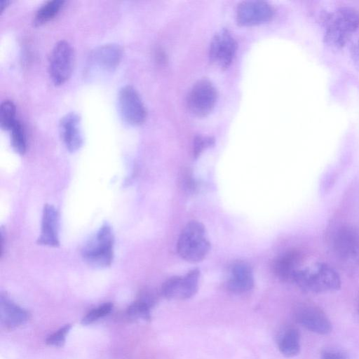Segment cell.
<instances>
[{
    "label": "cell",
    "mask_w": 359,
    "mask_h": 359,
    "mask_svg": "<svg viewBox=\"0 0 359 359\" xmlns=\"http://www.w3.org/2000/svg\"><path fill=\"white\" fill-rule=\"evenodd\" d=\"M325 42L335 48L343 47L359 27V12L351 6H341L324 17Z\"/></svg>",
    "instance_id": "1"
},
{
    "label": "cell",
    "mask_w": 359,
    "mask_h": 359,
    "mask_svg": "<svg viewBox=\"0 0 359 359\" xmlns=\"http://www.w3.org/2000/svg\"><path fill=\"white\" fill-rule=\"evenodd\" d=\"M90 56L92 65L99 70L111 72L119 65L123 50L118 44L108 43L97 48Z\"/></svg>",
    "instance_id": "16"
},
{
    "label": "cell",
    "mask_w": 359,
    "mask_h": 359,
    "mask_svg": "<svg viewBox=\"0 0 359 359\" xmlns=\"http://www.w3.org/2000/svg\"><path fill=\"white\" fill-rule=\"evenodd\" d=\"M200 271L192 269L183 276H172L162 285L161 294L167 299H187L194 296L198 288Z\"/></svg>",
    "instance_id": "9"
},
{
    "label": "cell",
    "mask_w": 359,
    "mask_h": 359,
    "mask_svg": "<svg viewBox=\"0 0 359 359\" xmlns=\"http://www.w3.org/2000/svg\"><path fill=\"white\" fill-rule=\"evenodd\" d=\"M74 50L65 40L58 41L53 47L49 60V73L55 85L65 83L70 77L74 65Z\"/></svg>",
    "instance_id": "6"
},
{
    "label": "cell",
    "mask_w": 359,
    "mask_h": 359,
    "mask_svg": "<svg viewBox=\"0 0 359 359\" xmlns=\"http://www.w3.org/2000/svg\"><path fill=\"white\" fill-rule=\"evenodd\" d=\"M114 236L111 226L104 224L82 250V255L90 264L106 267L113 260Z\"/></svg>",
    "instance_id": "4"
},
{
    "label": "cell",
    "mask_w": 359,
    "mask_h": 359,
    "mask_svg": "<svg viewBox=\"0 0 359 359\" xmlns=\"http://www.w3.org/2000/svg\"><path fill=\"white\" fill-rule=\"evenodd\" d=\"M217 96V90L209 80H199L192 86L188 94L189 109L197 116H205L214 108Z\"/></svg>",
    "instance_id": "7"
},
{
    "label": "cell",
    "mask_w": 359,
    "mask_h": 359,
    "mask_svg": "<svg viewBox=\"0 0 359 359\" xmlns=\"http://www.w3.org/2000/svg\"><path fill=\"white\" fill-rule=\"evenodd\" d=\"M9 131L13 149L16 153L24 154L27 149V141L23 126L17 120Z\"/></svg>",
    "instance_id": "22"
},
{
    "label": "cell",
    "mask_w": 359,
    "mask_h": 359,
    "mask_svg": "<svg viewBox=\"0 0 359 359\" xmlns=\"http://www.w3.org/2000/svg\"><path fill=\"white\" fill-rule=\"evenodd\" d=\"M322 359H348V357L342 351L329 350L323 353Z\"/></svg>",
    "instance_id": "27"
},
{
    "label": "cell",
    "mask_w": 359,
    "mask_h": 359,
    "mask_svg": "<svg viewBox=\"0 0 359 359\" xmlns=\"http://www.w3.org/2000/svg\"><path fill=\"white\" fill-rule=\"evenodd\" d=\"M155 297L150 292H144L142 297L132 303L127 309V314L133 319H151V309L154 304Z\"/></svg>",
    "instance_id": "20"
},
{
    "label": "cell",
    "mask_w": 359,
    "mask_h": 359,
    "mask_svg": "<svg viewBox=\"0 0 359 359\" xmlns=\"http://www.w3.org/2000/svg\"><path fill=\"white\" fill-rule=\"evenodd\" d=\"M58 229V212L54 206L46 204L43 210L41 233L38 238V243L57 247L59 245Z\"/></svg>",
    "instance_id": "15"
},
{
    "label": "cell",
    "mask_w": 359,
    "mask_h": 359,
    "mask_svg": "<svg viewBox=\"0 0 359 359\" xmlns=\"http://www.w3.org/2000/svg\"><path fill=\"white\" fill-rule=\"evenodd\" d=\"M210 248V244L203 224L197 221L187 223L177 243L179 255L189 262L196 263L205 259Z\"/></svg>",
    "instance_id": "3"
},
{
    "label": "cell",
    "mask_w": 359,
    "mask_h": 359,
    "mask_svg": "<svg viewBox=\"0 0 359 359\" xmlns=\"http://www.w3.org/2000/svg\"><path fill=\"white\" fill-rule=\"evenodd\" d=\"M292 283L302 290L312 293L334 292L341 287L339 274L325 263L302 266L296 273Z\"/></svg>",
    "instance_id": "2"
},
{
    "label": "cell",
    "mask_w": 359,
    "mask_h": 359,
    "mask_svg": "<svg viewBox=\"0 0 359 359\" xmlns=\"http://www.w3.org/2000/svg\"><path fill=\"white\" fill-rule=\"evenodd\" d=\"M357 46H358V52H359V40H358V44H357Z\"/></svg>",
    "instance_id": "29"
},
{
    "label": "cell",
    "mask_w": 359,
    "mask_h": 359,
    "mask_svg": "<svg viewBox=\"0 0 359 359\" xmlns=\"http://www.w3.org/2000/svg\"><path fill=\"white\" fill-rule=\"evenodd\" d=\"M16 108L15 104L8 100H4L0 106V126L3 130H10L15 119Z\"/></svg>",
    "instance_id": "23"
},
{
    "label": "cell",
    "mask_w": 359,
    "mask_h": 359,
    "mask_svg": "<svg viewBox=\"0 0 359 359\" xmlns=\"http://www.w3.org/2000/svg\"><path fill=\"white\" fill-rule=\"evenodd\" d=\"M9 4H11L10 1H1L0 3V12L2 13Z\"/></svg>",
    "instance_id": "28"
},
{
    "label": "cell",
    "mask_w": 359,
    "mask_h": 359,
    "mask_svg": "<svg viewBox=\"0 0 359 359\" xmlns=\"http://www.w3.org/2000/svg\"><path fill=\"white\" fill-rule=\"evenodd\" d=\"M113 304L110 302L104 303L99 306L90 310L86 316L81 319V324L90 325L98 320L107 315H108L112 310Z\"/></svg>",
    "instance_id": "24"
},
{
    "label": "cell",
    "mask_w": 359,
    "mask_h": 359,
    "mask_svg": "<svg viewBox=\"0 0 359 359\" xmlns=\"http://www.w3.org/2000/svg\"><path fill=\"white\" fill-rule=\"evenodd\" d=\"M118 106L122 118L128 124L138 126L145 121V107L138 93L132 86L127 85L120 89Z\"/></svg>",
    "instance_id": "8"
},
{
    "label": "cell",
    "mask_w": 359,
    "mask_h": 359,
    "mask_svg": "<svg viewBox=\"0 0 359 359\" xmlns=\"http://www.w3.org/2000/svg\"><path fill=\"white\" fill-rule=\"evenodd\" d=\"M294 318L299 324L313 332L327 334L332 330V324L327 315L314 304L299 305L295 309Z\"/></svg>",
    "instance_id": "10"
},
{
    "label": "cell",
    "mask_w": 359,
    "mask_h": 359,
    "mask_svg": "<svg viewBox=\"0 0 359 359\" xmlns=\"http://www.w3.org/2000/svg\"><path fill=\"white\" fill-rule=\"evenodd\" d=\"M228 289L235 293H243L254 286V278L251 267L245 262H238L231 266L227 278Z\"/></svg>",
    "instance_id": "17"
},
{
    "label": "cell",
    "mask_w": 359,
    "mask_h": 359,
    "mask_svg": "<svg viewBox=\"0 0 359 359\" xmlns=\"http://www.w3.org/2000/svg\"><path fill=\"white\" fill-rule=\"evenodd\" d=\"M334 250L344 270L353 276H359V236L350 228H343L337 233Z\"/></svg>",
    "instance_id": "5"
},
{
    "label": "cell",
    "mask_w": 359,
    "mask_h": 359,
    "mask_svg": "<svg viewBox=\"0 0 359 359\" xmlns=\"http://www.w3.org/2000/svg\"><path fill=\"white\" fill-rule=\"evenodd\" d=\"M65 4L62 0H51L45 2L36 11L33 22L35 26L43 25L53 20Z\"/></svg>",
    "instance_id": "21"
},
{
    "label": "cell",
    "mask_w": 359,
    "mask_h": 359,
    "mask_svg": "<svg viewBox=\"0 0 359 359\" xmlns=\"http://www.w3.org/2000/svg\"><path fill=\"white\" fill-rule=\"evenodd\" d=\"M214 144V140L210 137L198 136L194 140L193 155L198 157L203 151Z\"/></svg>",
    "instance_id": "26"
},
{
    "label": "cell",
    "mask_w": 359,
    "mask_h": 359,
    "mask_svg": "<svg viewBox=\"0 0 359 359\" xmlns=\"http://www.w3.org/2000/svg\"><path fill=\"white\" fill-rule=\"evenodd\" d=\"M280 352L286 357L297 355L300 350V336L294 327H287L283 330L278 341Z\"/></svg>",
    "instance_id": "19"
},
{
    "label": "cell",
    "mask_w": 359,
    "mask_h": 359,
    "mask_svg": "<svg viewBox=\"0 0 359 359\" xmlns=\"http://www.w3.org/2000/svg\"><path fill=\"white\" fill-rule=\"evenodd\" d=\"M302 255L299 252L289 251L273 262V270L280 280L292 283L296 273L302 267Z\"/></svg>",
    "instance_id": "18"
},
{
    "label": "cell",
    "mask_w": 359,
    "mask_h": 359,
    "mask_svg": "<svg viewBox=\"0 0 359 359\" xmlns=\"http://www.w3.org/2000/svg\"><path fill=\"white\" fill-rule=\"evenodd\" d=\"M358 313H359V301H358Z\"/></svg>",
    "instance_id": "30"
},
{
    "label": "cell",
    "mask_w": 359,
    "mask_h": 359,
    "mask_svg": "<svg viewBox=\"0 0 359 359\" xmlns=\"http://www.w3.org/2000/svg\"><path fill=\"white\" fill-rule=\"evenodd\" d=\"M29 318V313L16 304L6 294L0 296V320L1 326L7 330H13L24 324Z\"/></svg>",
    "instance_id": "14"
},
{
    "label": "cell",
    "mask_w": 359,
    "mask_h": 359,
    "mask_svg": "<svg viewBox=\"0 0 359 359\" xmlns=\"http://www.w3.org/2000/svg\"><path fill=\"white\" fill-rule=\"evenodd\" d=\"M236 47V42L228 30L219 31L215 35L210 43L209 49L210 61L221 69H226L233 59Z\"/></svg>",
    "instance_id": "11"
},
{
    "label": "cell",
    "mask_w": 359,
    "mask_h": 359,
    "mask_svg": "<svg viewBox=\"0 0 359 359\" xmlns=\"http://www.w3.org/2000/svg\"><path fill=\"white\" fill-rule=\"evenodd\" d=\"M274 11L268 3L262 1L241 2L236 10V19L239 25L252 26L269 21Z\"/></svg>",
    "instance_id": "12"
},
{
    "label": "cell",
    "mask_w": 359,
    "mask_h": 359,
    "mask_svg": "<svg viewBox=\"0 0 359 359\" xmlns=\"http://www.w3.org/2000/svg\"><path fill=\"white\" fill-rule=\"evenodd\" d=\"M61 138L66 148L71 152L79 150L83 145L81 118L75 112H69L65 115L59 126Z\"/></svg>",
    "instance_id": "13"
},
{
    "label": "cell",
    "mask_w": 359,
    "mask_h": 359,
    "mask_svg": "<svg viewBox=\"0 0 359 359\" xmlns=\"http://www.w3.org/2000/svg\"><path fill=\"white\" fill-rule=\"evenodd\" d=\"M71 327L72 325L70 324H67L60 327L46 338V344L53 346H62L65 342L67 334L69 333Z\"/></svg>",
    "instance_id": "25"
}]
</instances>
